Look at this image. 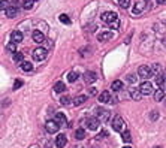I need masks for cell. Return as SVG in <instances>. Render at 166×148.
Instances as JSON below:
<instances>
[{"label":"cell","instance_id":"obj_1","mask_svg":"<svg viewBox=\"0 0 166 148\" xmlns=\"http://www.w3.org/2000/svg\"><path fill=\"white\" fill-rule=\"evenodd\" d=\"M85 126L90 130H96L100 126V120L96 117H88V118H85Z\"/></svg>","mask_w":166,"mask_h":148},{"label":"cell","instance_id":"obj_2","mask_svg":"<svg viewBox=\"0 0 166 148\" xmlns=\"http://www.w3.org/2000/svg\"><path fill=\"white\" fill-rule=\"evenodd\" d=\"M138 75H139L141 78H151V77L154 75V72H153V69H151L150 66H141V67L138 69Z\"/></svg>","mask_w":166,"mask_h":148},{"label":"cell","instance_id":"obj_3","mask_svg":"<svg viewBox=\"0 0 166 148\" xmlns=\"http://www.w3.org/2000/svg\"><path fill=\"white\" fill-rule=\"evenodd\" d=\"M58 129H60V124H58L56 120H51V121H48L45 124V130L48 132V133H51V135H54L56 132H58Z\"/></svg>","mask_w":166,"mask_h":148},{"label":"cell","instance_id":"obj_4","mask_svg":"<svg viewBox=\"0 0 166 148\" xmlns=\"http://www.w3.org/2000/svg\"><path fill=\"white\" fill-rule=\"evenodd\" d=\"M123 127H124V120H123L120 115H117V117L114 118V121H112V129H114L115 132H121Z\"/></svg>","mask_w":166,"mask_h":148},{"label":"cell","instance_id":"obj_5","mask_svg":"<svg viewBox=\"0 0 166 148\" xmlns=\"http://www.w3.org/2000/svg\"><path fill=\"white\" fill-rule=\"evenodd\" d=\"M117 19H118V18H117V14H115V12L108 11V12H103V14H102V21H103V22L112 24V22L117 21Z\"/></svg>","mask_w":166,"mask_h":148},{"label":"cell","instance_id":"obj_6","mask_svg":"<svg viewBox=\"0 0 166 148\" xmlns=\"http://www.w3.org/2000/svg\"><path fill=\"white\" fill-rule=\"evenodd\" d=\"M45 57H46V49L45 48H36L33 51V58L36 61H42Z\"/></svg>","mask_w":166,"mask_h":148},{"label":"cell","instance_id":"obj_7","mask_svg":"<svg viewBox=\"0 0 166 148\" xmlns=\"http://www.w3.org/2000/svg\"><path fill=\"white\" fill-rule=\"evenodd\" d=\"M96 115L100 121H108L109 120V111L103 109V108H96Z\"/></svg>","mask_w":166,"mask_h":148},{"label":"cell","instance_id":"obj_8","mask_svg":"<svg viewBox=\"0 0 166 148\" xmlns=\"http://www.w3.org/2000/svg\"><path fill=\"white\" fill-rule=\"evenodd\" d=\"M139 90H141L142 94H151V93H153V85H151V82L144 81V82L139 85Z\"/></svg>","mask_w":166,"mask_h":148},{"label":"cell","instance_id":"obj_9","mask_svg":"<svg viewBox=\"0 0 166 148\" xmlns=\"http://www.w3.org/2000/svg\"><path fill=\"white\" fill-rule=\"evenodd\" d=\"M99 100H100L102 103H114V100L111 99V93H109V91H102V93L99 94Z\"/></svg>","mask_w":166,"mask_h":148},{"label":"cell","instance_id":"obj_10","mask_svg":"<svg viewBox=\"0 0 166 148\" xmlns=\"http://www.w3.org/2000/svg\"><path fill=\"white\" fill-rule=\"evenodd\" d=\"M112 38H114V33L112 32H102L100 35H97V40L99 42H106V40H109Z\"/></svg>","mask_w":166,"mask_h":148},{"label":"cell","instance_id":"obj_11","mask_svg":"<svg viewBox=\"0 0 166 148\" xmlns=\"http://www.w3.org/2000/svg\"><path fill=\"white\" fill-rule=\"evenodd\" d=\"M66 144H67V139H66L64 135H58V136L56 138V147H57V148H64Z\"/></svg>","mask_w":166,"mask_h":148},{"label":"cell","instance_id":"obj_12","mask_svg":"<svg viewBox=\"0 0 166 148\" xmlns=\"http://www.w3.org/2000/svg\"><path fill=\"white\" fill-rule=\"evenodd\" d=\"M97 79V75L94 72H85L84 73V81L85 82H88V84H91V82H94Z\"/></svg>","mask_w":166,"mask_h":148},{"label":"cell","instance_id":"obj_13","mask_svg":"<svg viewBox=\"0 0 166 148\" xmlns=\"http://www.w3.org/2000/svg\"><path fill=\"white\" fill-rule=\"evenodd\" d=\"M32 36H33V40H35V42H38V43L45 42V36H43V33H42V32H39V30H35Z\"/></svg>","mask_w":166,"mask_h":148},{"label":"cell","instance_id":"obj_14","mask_svg":"<svg viewBox=\"0 0 166 148\" xmlns=\"http://www.w3.org/2000/svg\"><path fill=\"white\" fill-rule=\"evenodd\" d=\"M17 14H18V8L17 6H8L6 8V17L8 18H14V17H17Z\"/></svg>","mask_w":166,"mask_h":148},{"label":"cell","instance_id":"obj_15","mask_svg":"<svg viewBox=\"0 0 166 148\" xmlns=\"http://www.w3.org/2000/svg\"><path fill=\"white\" fill-rule=\"evenodd\" d=\"M11 39H12V42H15V43H19V42L22 40V33H21V32H18V30H15V32H12V35H11Z\"/></svg>","mask_w":166,"mask_h":148},{"label":"cell","instance_id":"obj_16","mask_svg":"<svg viewBox=\"0 0 166 148\" xmlns=\"http://www.w3.org/2000/svg\"><path fill=\"white\" fill-rule=\"evenodd\" d=\"M130 96H132V99L133 100H141V97H142V93H141V90H136V88H132L130 90Z\"/></svg>","mask_w":166,"mask_h":148},{"label":"cell","instance_id":"obj_17","mask_svg":"<svg viewBox=\"0 0 166 148\" xmlns=\"http://www.w3.org/2000/svg\"><path fill=\"white\" fill-rule=\"evenodd\" d=\"M58 124L61 126V124H66V115L64 114H61V112H58V114H56V118H54Z\"/></svg>","mask_w":166,"mask_h":148},{"label":"cell","instance_id":"obj_18","mask_svg":"<svg viewBox=\"0 0 166 148\" xmlns=\"http://www.w3.org/2000/svg\"><path fill=\"white\" fill-rule=\"evenodd\" d=\"M111 88L114 90V91H118V90H121L123 88V82L120 81V79H115L112 84H111Z\"/></svg>","mask_w":166,"mask_h":148},{"label":"cell","instance_id":"obj_19","mask_svg":"<svg viewBox=\"0 0 166 148\" xmlns=\"http://www.w3.org/2000/svg\"><path fill=\"white\" fill-rule=\"evenodd\" d=\"M64 90H66V85H64L63 82H60V81H58V82H56V84H54V91H56V93H63Z\"/></svg>","mask_w":166,"mask_h":148},{"label":"cell","instance_id":"obj_20","mask_svg":"<svg viewBox=\"0 0 166 148\" xmlns=\"http://www.w3.org/2000/svg\"><path fill=\"white\" fill-rule=\"evenodd\" d=\"M85 100H87V96H77L75 100H74V105H75V106H79V105H82Z\"/></svg>","mask_w":166,"mask_h":148},{"label":"cell","instance_id":"obj_21","mask_svg":"<svg viewBox=\"0 0 166 148\" xmlns=\"http://www.w3.org/2000/svg\"><path fill=\"white\" fill-rule=\"evenodd\" d=\"M21 69L24 72H30V70H33V64L30 61H22L21 63Z\"/></svg>","mask_w":166,"mask_h":148},{"label":"cell","instance_id":"obj_22","mask_svg":"<svg viewBox=\"0 0 166 148\" xmlns=\"http://www.w3.org/2000/svg\"><path fill=\"white\" fill-rule=\"evenodd\" d=\"M135 6H136V8H133V11H132V12H133L135 15H138V14H141V12H142V9H144V2H139V3H136Z\"/></svg>","mask_w":166,"mask_h":148},{"label":"cell","instance_id":"obj_23","mask_svg":"<svg viewBox=\"0 0 166 148\" xmlns=\"http://www.w3.org/2000/svg\"><path fill=\"white\" fill-rule=\"evenodd\" d=\"M154 97H156V100H157V102H162V100H163V97H165V91H163L162 88L156 90V94H154Z\"/></svg>","mask_w":166,"mask_h":148},{"label":"cell","instance_id":"obj_24","mask_svg":"<svg viewBox=\"0 0 166 148\" xmlns=\"http://www.w3.org/2000/svg\"><path fill=\"white\" fill-rule=\"evenodd\" d=\"M75 138H77L78 141H82V139L85 138V130H84V129H78V130L75 132Z\"/></svg>","mask_w":166,"mask_h":148},{"label":"cell","instance_id":"obj_25","mask_svg":"<svg viewBox=\"0 0 166 148\" xmlns=\"http://www.w3.org/2000/svg\"><path fill=\"white\" fill-rule=\"evenodd\" d=\"M14 60H15L17 63H22V60H24V54H22V53H15Z\"/></svg>","mask_w":166,"mask_h":148},{"label":"cell","instance_id":"obj_26","mask_svg":"<svg viewBox=\"0 0 166 148\" xmlns=\"http://www.w3.org/2000/svg\"><path fill=\"white\" fill-rule=\"evenodd\" d=\"M22 8H24L26 11H30L33 8V0H26V2L22 3Z\"/></svg>","mask_w":166,"mask_h":148},{"label":"cell","instance_id":"obj_27","mask_svg":"<svg viewBox=\"0 0 166 148\" xmlns=\"http://www.w3.org/2000/svg\"><path fill=\"white\" fill-rule=\"evenodd\" d=\"M6 48H8V51H11V53H14V54L17 53V43H15V42L8 43V46H6Z\"/></svg>","mask_w":166,"mask_h":148},{"label":"cell","instance_id":"obj_28","mask_svg":"<svg viewBox=\"0 0 166 148\" xmlns=\"http://www.w3.org/2000/svg\"><path fill=\"white\" fill-rule=\"evenodd\" d=\"M118 3H120V6L123 9H127L130 6V0H118Z\"/></svg>","mask_w":166,"mask_h":148},{"label":"cell","instance_id":"obj_29","mask_svg":"<svg viewBox=\"0 0 166 148\" xmlns=\"http://www.w3.org/2000/svg\"><path fill=\"white\" fill-rule=\"evenodd\" d=\"M156 82H157L159 88H162V87H163V84H165V77H163V75H159V77L156 78Z\"/></svg>","mask_w":166,"mask_h":148},{"label":"cell","instance_id":"obj_30","mask_svg":"<svg viewBox=\"0 0 166 148\" xmlns=\"http://www.w3.org/2000/svg\"><path fill=\"white\" fill-rule=\"evenodd\" d=\"M121 138H123L124 142H130V141H132V136H130V132H129V130L123 132V136H121Z\"/></svg>","mask_w":166,"mask_h":148},{"label":"cell","instance_id":"obj_31","mask_svg":"<svg viewBox=\"0 0 166 148\" xmlns=\"http://www.w3.org/2000/svg\"><path fill=\"white\" fill-rule=\"evenodd\" d=\"M77 78H78V75L75 72H70L69 75H67V79H69V82H75L77 81Z\"/></svg>","mask_w":166,"mask_h":148},{"label":"cell","instance_id":"obj_32","mask_svg":"<svg viewBox=\"0 0 166 148\" xmlns=\"http://www.w3.org/2000/svg\"><path fill=\"white\" fill-rule=\"evenodd\" d=\"M60 21H61L63 24H70V18H69L66 14H61V15H60Z\"/></svg>","mask_w":166,"mask_h":148},{"label":"cell","instance_id":"obj_33","mask_svg":"<svg viewBox=\"0 0 166 148\" xmlns=\"http://www.w3.org/2000/svg\"><path fill=\"white\" fill-rule=\"evenodd\" d=\"M60 102H61V105H69V103H70V97H69V96H63V97L60 99Z\"/></svg>","mask_w":166,"mask_h":148},{"label":"cell","instance_id":"obj_34","mask_svg":"<svg viewBox=\"0 0 166 148\" xmlns=\"http://www.w3.org/2000/svg\"><path fill=\"white\" fill-rule=\"evenodd\" d=\"M22 85V81H19V79H17L15 82H14V90H18L19 87Z\"/></svg>","mask_w":166,"mask_h":148},{"label":"cell","instance_id":"obj_35","mask_svg":"<svg viewBox=\"0 0 166 148\" xmlns=\"http://www.w3.org/2000/svg\"><path fill=\"white\" fill-rule=\"evenodd\" d=\"M106 136H108V132L103 130V132H100V133L97 135V139H103V138H106Z\"/></svg>","mask_w":166,"mask_h":148},{"label":"cell","instance_id":"obj_36","mask_svg":"<svg viewBox=\"0 0 166 148\" xmlns=\"http://www.w3.org/2000/svg\"><path fill=\"white\" fill-rule=\"evenodd\" d=\"M151 69H153V72L156 73V72H159V70H160V64H153V66H151Z\"/></svg>","mask_w":166,"mask_h":148},{"label":"cell","instance_id":"obj_37","mask_svg":"<svg viewBox=\"0 0 166 148\" xmlns=\"http://www.w3.org/2000/svg\"><path fill=\"white\" fill-rule=\"evenodd\" d=\"M118 26H120V21H118V19H117V21H114V22L111 24V27H112V29H118Z\"/></svg>","mask_w":166,"mask_h":148},{"label":"cell","instance_id":"obj_38","mask_svg":"<svg viewBox=\"0 0 166 148\" xmlns=\"http://www.w3.org/2000/svg\"><path fill=\"white\" fill-rule=\"evenodd\" d=\"M127 81H129V82H135V81H136L135 75H129V77H127Z\"/></svg>","mask_w":166,"mask_h":148},{"label":"cell","instance_id":"obj_39","mask_svg":"<svg viewBox=\"0 0 166 148\" xmlns=\"http://www.w3.org/2000/svg\"><path fill=\"white\" fill-rule=\"evenodd\" d=\"M151 114H153V115H151V120H157V117H159V115H157V111H153Z\"/></svg>","mask_w":166,"mask_h":148},{"label":"cell","instance_id":"obj_40","mask_svg":"<svg viewBox=\"0 0 166 148\" xmlns=\"http://www.w3.org/2000/svg\"><path fill=\"white\" fill-rule=\"evenodd\" d=\"M88 91H90V94H91V96H94V94H96V88H90Z\"/></svg>","mask_w":166,"mask_h":148},{"label":"cell","instance_id":"obj_41","mask_svg":"<svg viewBox=\"0 0 166 148\" xmlns=\"http://www.w3.org/2000/svg\"><path fill=\"white\" fill-rule=\"evenodd\" d=\"M166 0H157V3H165Z\"/></svg>","mask_w":166,"mask_h":148},{"label":"cell","instance_id":"obj_42","mask_svg":"<svg viewBox=\"0 0 166 148\" xmlns=\"http://www.w3.org/2000/svg\"><path fill=\"white\" fill-rule=\"evenodd\" d=\"M124 148H132V147H124Z\"/></svg>","mask_w":166,"mask_h":148},{"label":"cell","instance_id":"obj_43","mask_svg":"<svg viewBox=\"0 0 166 148\" xmlns=\"http://www.w3.org/2000/svg\"><path fill=\"white\" fill-rule=\"evenodd\" d=\"M154 148H162V147H154Z\"/></svg>","mask_w":166,"mask_h":148},{"label":"cell","instance_id":"obj_44","mask_svg":"<svg viewBox=\"0 0 166 148\" xmlns=\"http://www.w3.org/2000/svg\"><path fill=\"white\" fill-rule=\"evenodd\" d=\"M33 2H36V0H33Z\"/></svg>","mask_w":166,"mask_h":148}]
</instances>
